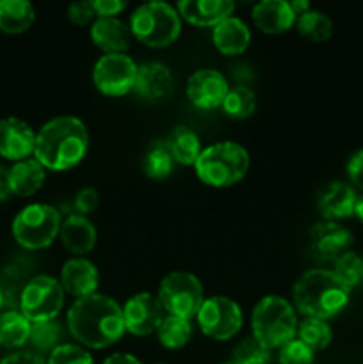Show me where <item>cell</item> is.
Segmentation results:
<instances>
[{"label":"cell","mask_w":363,"mask_h":364,"mask_svg":"<svg viewBox=\"0 0 363 364\" xmlns=\"http://www.w3.org/2000/svg\"><path fill=\"white\" fill-rule=\"evenodd\" d=\"M160 345L167 350H178L185 347L192 336V326L189 320L178 318V316L166 315L157 329Z\"/></svg>","instance_id":"83f0119b"},{"label":"cell","mask_w":363,"mask_h":364,"mask_svg":"<svg viewBox=\"0 0 363 364\" xmlns=\"http://www.w3.org/2000/svg\"><path fill=\"white\" fill-rule=\"evenodd\" d=\"M60 240L63 245L73 255H88L95 249L98 235L91 220L80 213H71L60 224Z\"/></svg>","instance_id":"44dd1931"},{"label":"cell","mask_w":363,"mask_h":364,"mask_svg":"<svg viewBox=\"0 0 363 364\" xmlns=\"http://www.w3.org/2000/svg\"><path fill=\"white\" fill-rule=\"evenodd\" d=\"M351 290L333 270L313 269L302 274L294 284L292 299L299 313L306 318L330 320L344 311L349 304Z\"/></svg>","instance_id":"3957f363"},{"label":"cell","mask_w":363,"mask_h":364,"mask_svg":"<svg viewBox=\"0 0 363 364\" xmlns=\"http://www.w3.org/2000/svg\"><path fill=\"white\" fill-rule=\"evenodd\" d=\"M228 82L224 75L217 70H198L192 73L187 80V98L194 107L201 110H214L217 107H223L226 98Z\"/></svg>","instance_id":"4fadbf2b"},{"label":"cell","mask_w":363,"mask_h":364,"mask_svg":"<svg viewBox=\"0 0 363 364\" xmlns=\"http://www.w3.org/2000/svg\"><path fill=\"white\" fill-rule=\"evenodd\" d=\"M223 364H233V363H231V361H230V363H223Z\"/></svg>","instance_id":"c3c4849f"},{"label":"cell","mask_w":363,"mask_h":364,"mask_svg":"<svg viewBox=\"0 0 363 364\" xmlns=\"http://www.w3.org/2000/svg\"><path fill=\"white\" fill-rule=\"evenodd\" d=\"M157 297L167 315L178 316L189 322L198 316L205 302V294H203V287L198 277L189 272H182V270L167 274L160 281Z\"/></svg>","instance_id":"ba28073f"},{"label":"cell","mask_w":363,"mask_h":364,"mask_svg":"<svg viewBox=\"0 0 363 364\" xmlns=\"http://www.w3.org/2000/svg\"><path fill=\"white\" fill-rule=\"evenodd\" d=\"M164 142H166L167 151L173 156L174 164H182V166H194L203 151L199 137L189 127L173 128Z\"/></svg>","instance_id":"d4e9b609"},{"label":"cell","mask_w":363,"mask_h":364,"mask_svg":"<svg viewBox=\"0 0 363 364\" xmlns=\"http://www.w3.org/2000/svg\"><path fill=\"white\" fill-rule=\"evenodd\" d=\"M298 340H301L310 350L319 352L330 347L333 340V331L326 320L320 318H305L298 326Z\"/></svg>","instance_id":"f546056e"},{"label":"cell","mask_w":363,"mask_h":364,"mask_svg":"<svg viewBox=\"0 0 363 364\" xmlns=\"http://www.w3.org/2000/svg\"><path fill=\"white\" fill-rule=\"evenodd\" d=\"M60 338H63V327H60V323L57 320H48V322L32 323L28 341H31L36 350L50 352L52 354L59 345H63L60 343Z\"/></svg>","instance_id":"d6a6232c"},{"label":"cell","mask_w":363,"mask_h":364,"mask_svg":"<svg viewBox=\"0 0 363 364\" xmlns=\"http://www.w3.org/2000/svg\"><path fill=\"white\" fill-rule=\"evenodd\" d=\"M233 364H270V350L258 343L255 338H248L237 345L231 355Z\"/></svg>","instance_id":"e575fe53"},{"label":"cell","mask_w":363,"mask_h":364,"mask_svg":"<svg viewBox=\"0 0 363 364\" xmlns=\"http://www.w3.org/2000/svg\"><path fill=\"white\" fill-rule=\"evenodd\" d=\"M256 109V96L251 89L244 85H235L230 89L223 102V110L233 119H246Z\"/></svg>","instance_id":"1f68e13d"},{"label":"cell","mask_w":363,"mask_h":364,"mask_svg":"<svg viewBox=\"0 0 363 364\" xmlns=\"http://www.w3.org/2000/svg\"><path fill=\"white\" fill-rule=\"evenodd\" d=\"M312 252L322 262H337L344 252H347L352 242V235L340 224L322 220L312 228L310 233Z\"/></svg>","instance_id":"9a60e30c"},{"label":"cell","mask_w":363,"mask_h":364,"mask_svg":"<svg viewBox=\"0 0 363 364\" xmlns=\"http://www.w3.org/2000/svg\"><path fill=\"white\" fill-rule=\"evenodd\" d=\"M95 11H93L91 2H75L68 7V18L73 21L75 25H85L95 18Z\"/></svg>","instance_id":"ab89813d"},{"label":"cell","mask_w":363,"mask_h":364,"mask_svg":"<svg viewBox=\"0 0 363 364\" xmlns=\"http://www.w3.org/2000/svg\"><path fill=\"white\" fill-rule=\"evenodd\" d=\"M0 364H46V361L39 354H32V352H14L4 358Z\"/></svg>","instance_id":"b9f144b4"},{"label":"cell","mask_w":363,"mask_h":364,"mask_svg":"<svg viewBox=\"0 0 363 364\" xmlns=\"http://www.w3.org/2000/svg\"><path fill=\"white\" fill-rule=\"evenodd\" d=\"M4 306V294H2V288H0V309H2Z\"/></svg>","instance_id":"7dc6e473"},{"label":"cell","mask_w":363,"mask_h":364,"mask_svg":"<svg viewBox=\"0 0 363 364\" xmlns=\"http://www.w3.org/2000/svg\"><path fill=\"white\" fill-rule=\"evenodd\" d=\"M280 364H313V350H310L301 340L294 338L280 348Z\"/></svg>","instance_id":"8d00e7d4"},{"label":"cell","mask_w":363,"mask_h":364,"mask_svg":"<svg viewBox=\"0 0 363 364\" xmlns=\"http://www.w3.org/2000/svg\"><path fill=\"white\" fill-rule=\"evenodd\" d=\"M298 316L288 301L267 295L256 302L251 315L253 338L267 350L281 348L298 334Z\"/></svg>","instance_id":"5b68a950"},{"label":"cell","mask_w":363,"mask_h":364,"mask_svg":"<svg viewBox=\"0 0 363 364\" xmlns=\"http://www.w3.org/2000/svg\"><path fill=\"white\" fill-rule=\"evenodd\" d=\"M34 18V7L27 0H0V31L6 34H23Z\"/></svg>","instance_id":"484cf974"},{"label":"cell","mask_w":363,"mask_h":364,"mask_svg":"<svg viewBox=\"0 0 363 364\" xmlns=\"http://www.w3.org/2000/svg\"><path fill=\"white\" fill-rule=\"evenodd\" d=\"M46 364H93V358L80 345L63 343L48 355Z\"/></svg>","instance_id":"d590c367"},{"label":"cell","mask_w":363,"mask_h":364,"mask_svg":"<svg viewBox=\"0 0 363 364\" xmlns=\"http://www.w3.org/2000/svg\"><path fill=\"white\" fill-rule=\"evenodd\" d=\"M174 89V77L167 66L160 63H146L137 68L134 92L148 102L169 96Z\"/></svg>","instance_id":"ac0fdd59"},{"label":"cell","mask_w":363,"mask_h":364,"mask_svg":"<svg viewBox=\"0 0 363 364\" xmlns=\"http://www.w3.org/2000/svg\"><path fill=\"white\" fill-rule=\"evenodd\" d=\"M32 322L21 311L0 313V347L20 348L31 338Z\"/></svg>","instance_id":"4316f807"},{"label":"cell","mask_w":363,"mask_h":364,"mask_svg":"<svg viewBox=\"0 0 363 364\" xmlns=\"http://www.w3.org/2000/svg\"><path fill=\"white\" fill-rule=\"evenodd\" d=\"M354 215L358 217V219L362 220V223H363V196H362V198H358V201H356Z\"/></svg>","instance_id":"bcb514c9"},{"label":"cell","mask_w":363,"mask_h":364,"mask_svg":"<svg viewBox=\"0 0 363 364\" xmlns=\"http://www.w3.org/2000/svg\"><path fill=\"white\" fill-rule=\"evenodd\" d=\"M64 306V290L60 281L52 276H36L25 284L20 295V311L36 322L56 320Z\"/></svg>","instance_id":"9c48e42d"},{"label":"cell","mask_w":363,"mask_h":364,"mask_svg":"<svg viewBox=\"0 0 363 364\" xmlns=\"http://www.w3.org/2000/svg\"><path fill=\"white\" fill-rule=\"evenodd\" d=\"M137 64L127 53H103L93 68V84L105 96H125L134 91Z\"/></svg>","instance_id":"8fae6325"},{"label":"cell","mask_w":363,"mask_h":364,"mask_svg":"<svg viewBox=\"0 0 363 364\" xmlns=\"http://www.w3.org/2000/svg\"><path fill=\"white\" fill-rule=\"evenodd\" d=\"M68 331L88 348H105L121 340L125 334L123 308L107 295H89L77 299L68 311Z\"/></svg>","instance_id":"6da1fadb"},{"label":"cell","mask_w":363,"mask_h":364,"mask_svg":"<svg viewBox=\"0 0 363 364\" xmlns=\"http://www.w3.org/2000/svg\"><path fill=\"white\" fill-rule=\"evenodd\" d=\"M231 0H182L177 4L180 18L198 27H216L233 14Z\"/></svg>","instance_id":"e0dca14e"},{"label":"cell","mask_w":363,"mask_h":364,"mask_svg":"<svg viewBox=\"0 0 363 364\" xmlns=\"http://www.w3.org/2000/svg\"><path fill=\"white\" fill-rule=\"evenodd\" d=\"M11 192V183H9V169L4 166H0V203L6 201Z\"/></svg>","instance_id":"7bdbcfd3"},{"label":"cell","mask_w":363,"mask_h":364,"mask_svg":"<svg viewBox=\"0 0 363 364\" xmlns=\"http://www.w3.org/2000/svg\"><path fill=\"white\" fill-rule=\"evenodd\" d=\"M288 4H290V9L294 11L295 16H301L306 11H310V4L306 2V0H292V2Z\"/></svg>","instance_id":"f6af8a7d"},{"label":"cell","mask_w":363,"mask_h":364,"mask_svg":"<svg viewBox=\"0 0 363 364\" xmlns=\"http://www.w3.org/2000/svg\"><path fill=\"white\" fill-rule=\"evenodd\" d=\"M89 134L78 117L59 116L43 124L36 134L34 159L45 169L68 171L85 159Z\"/></svg>","instance_id":"7a4b0ae2"},{"label":"cell","mask_w":363,"mask_h":364,"mask_svg":"<svg viewBox=\"0 0 363 364\" xmlns=\"http://www.w3.org/2000/svg\"><path fill=\"white\" fill-rule=\"evenodd\" d=\"M253 23L265 34H281L292 28L298 16L290 9V4L283 0H263L251 11Z\"/></svg>","instance_id":"ffe728a7"},{"label":"cell","mask_w":363,"mask_h":364,"mask_svg":"<svg viewBox=\"0 0 363 364\" xmlns=\"http://www.w3.org/2000/svg\"><path fill=\"white\" fill-rule=\"evenodd\" d=\"M159 364H162V363H159Z\"/></svg>","instance_id":"681fc988"},{"label":"cell","mask_w":363,"mask_h":364,"mask_svg":"<svg viewBox=\"0 0 363 364\" xmlns=\"http://www.w3.org/2000/svg\"><path fill=\"white\" fill-rule=\"evenodd\" d=\"M91 39L105 53H125L130 46L132 32L120 18H96L91 25Z\"/></svg>","instance_id":"7402d4cb"},{"label":"cell","mask_w":363,"mask_h":364,"mask_svg":"<svg viewBox=\"0 0 363 364\" xmlns=\"http://www.w3.org/2000/svg\"><path fill=\"white\" fill-rule=\"evenodd\" d=\"M98 201H100V196L95 188L93 187L82 188V191H78L77 196H75V201H73L75 213L85 215V213L95 212L96 206H98Z\"/></svg>","instance_id":"74e56055"},{"label":"cell","mask_w":363,"mask_h":364,"mask_svg":"<svg viewBox=\"0 0 363 364\" xmlns=\"http://www.w3.org/2000/svg\"><path fill=\"white\" fill-rule=\"evenodd\" d=\"M356 201H358V194L351 185L333 181L320 192L317 206L324 219L335 223V220L354 215Z\"/></svg>","instance_id":"d6986e66"},{"label":"cell","mask_w":363,"mask_h":364,"mask_svg":"<svg viewBox=\"0 0 363 364\" xmlns=\"http://www.w3.org/2000/svg\"><path fill=\"white\" fill-rule=\"evenodd\" d=\"M335 274L349 290L363 288V258L356 252L347 251L335 262Z\"/></svg>","instance_id":"836d02e7"},{"label":"cell","mask_w":363,"mask_h":364,"mask_svg":"<svg viewBox=\"0 0 363 364\" xmlns=\"http://www.w3.org/2000/svg\"><path fill=\"white\" fill-rule=\"evenodd\" d=\"M166 316L159 297L149 291L135 294L127 301L123 308V322L125 329L134 336H148L157 333L160 322Z\"/></svg>","instance_id":"7c38bea8"},{"label":"cell","mask_w":363,"mask_h":364,"mask_svg":"<svg viewBox=\"0 0 363 364\" xmlns=\"http://www.w3.org/2000/svg\"><path fill=\"white\" fill-rule=\"evenodd\" d=\"M174 160L171 153L167 151L166 142L157 141L153 142L152 148L146 151L144 159H142V171L152 180H164L173 173Z\"/></svg>","instance_id":"4dcf8cb0"},{"label":"cell","mask_w":363,"mask_h":364,"mask_svg":"<svg viewBox=\"0 0 363 364\" xmlns=\"http://www.w3.org/2000/svg\"><path fill=\"white\" fill-rule=\"evenodd\" d=\"M46 169L36 159H25L9 169L11 192L20 198H31L43 187Z\"/></svg>","instance_id":"cb8c5ba5"},{"label":"cell","mask_w":363,"mask_h":364,"mask_svg":"<svg viewBox=\"0 0 363 364\" xmlns=\"http://www.w3.org/2000/svg\"><path fill=\"white\" fill-rule=\"evenodd\" d=\"M347 176L354 187L363 191V149L352 153L347 162Z\"/></svg>","instance_id":"60d3db41"},{"label":"cell","mask_w":363,"mask_h":364,"mask_svg":"<svg viewBox=\"0 0 363 364\" xmlns=\"http://www.w3.org/2000/svg\"><path fill=\"white\" fill-rule=\"evenodd\" d=\"M196 320L205 336L216 341H226L237 336L241 331L242 309L231 299L216 295V297L205 299Z\"/></svg>","instance_id":"30bf717a"},{"label":"cell","mask_w":363,"mask_h":364,"mask_svg":"<svg viewBox=\"0 0 363 364\" xmlns=\"http://www.w3.org/2000/svg\"><path fill=\"white\" fill-rule=\"evenodd\" d=\"M194 171L196 176L209 187L226 188L248 174L249 155L237 142H217L203 149L196 160Z\"/></svg>","instance_id":"277c9868"},{"label":"cell","mask_w":363,"mask_h":364,"mask_svg":"<svg viewBox=\"0 0 363 364\" xmlns=\"http://www.w3.org/2000/svg\"><path fill=\"white\" fill-rule=\"evenodd\" d=\"M132 36L152 48L173 45L182 32V18L177 7L166 2H148L139 6L130 16Z\"/></svg>","instance_id":"8992f818"},{"label":"cell","mask_w":363,"mask_h":364,"mask_svg":"<svg viewBox=\"0 0 363 364\" xmlns=\"http://www.w3.org/2000/svg\"><path fill=\"white\" fill-rule=\"evenodd\" d=\"M60 224L63 220L59 210L43 203H34L20 210L14 217L11 231L18 245L28 251H39L52 245L59 235Z\"/></svg>","instance_id":"52a82bcc"},{"label":"cell","mask_w":363,"mask_h":364,"mask_svg":"<svg viewBox=\"0 0 363 364\" xmlns=\"http://www.w3.org/2000/svg\"><path fill=\"white\" fill-rule=\"evenodd\" d=\"M102 364H142V363L130 354H112Z\"/></svg>","instance_id":"ee69618b"},{"label":"cell","mask_w":363,"mask_h":364,"mask_svg":"<svg viewBox=\"0 0 363 364\" xmlns=\"http://www.w3.org/2000/svg\"><path fill=\"white\" fill-rule=\"evenodd\" d=\"M212 41L224 55H241L251 43V32L244 21L230 16L214 27Z\"/></svg>","instance_id":"603a6c76"},{"label":"cell","mask_w":363,"mask_h":364,"mask_svg":"<svg viewBox=\"0 0 363 364\" xmlns=\"http://www.w3.org/2000/svg\"><path fill=\"white\" fill-rule=\"evenodd\" d=\"M100 284L98 269L85 258L68 259L60 270V287L64 294L77 299L95 295Z\"/></svg>","instance_id":"2e32d148"},{"label":"cell","mask_w":363,"mask_h":364,"mask_svg":"<svg viewBox=\"0 0 363 364\" xmlns=\"http://www.w3.org/2000/svg\"><path fill=\"white\" fill-rule=\"evenodd\" d=\"M34 146L36 132L31 124L18 117L0 119V156L16 164L31 159V155H34Z\"/></svg>","instance_id":"5bb4252c"},{"label":"cell","mask_w":363,"mask_h":364,"mask_svg":"<svg viewBox=\"0 0 363 364\" xmlns=\"http://www.w3.org/2000/svg\"><path fill=\"white\" fill-rule=\"evenodd\" d=\"M96 18H117V14L127 7L123 0H91Z\"/></svg>","instance_id":"f35d334b"},{"label":"cell","mask_w":363,"mask_h":364,"mask_svg":"<svg viewBox=\"0 0 363 364\" xmlns=\"http://www.w3.org/2000/svg\"><path fill=\"white\" fill-rule=\"evenodd\" d=\"M295 27L302 38L310 39L313 43H324L331 38L333 32V23L322 11L310 9L305 14L298 16Z\"/></svg>","instance_id":"f1b7e54d"}]
</instances>
